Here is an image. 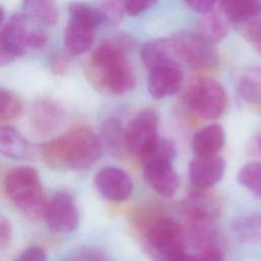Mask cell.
<instances>
[{
    "label": "cell",
    "mask_w": 261,
    "mask_h": 261,
    "mask_svg": "<svg viewBox=\"0 0 261 261\" xmlns=\"http://www.w3.org/2000/svg\"><path fill=\"white\" fill-rule=\"evenodd\" d=\"M158 0H124L125 13L130 16H136L146 11L153 6Z\"/></svg>",
    "instance_id": "33"
},
{
    "label": "cell",
    "mask_w": 261,
    "mask_h": 261,
    "mask_svg": "<svg viewBox=\"0 0 261 261\" xmlns=\"http://www.w3.org/2000/svg\"><path fill=\"white\" fill-rule=\"evenodd\" d=\"M176 155V148L174 143L165 138H158L151 148L140 157L143 161L146 160H167L172 161Z\"/></svg>",
    "instance_id": "28"
},
{
    "label": "cell",
    "mask_w": 261,
    "mask_h": 261,
    "mask_svg": "<svg viewBox=\"0 0 261 261\" xmlns=\"http://www.w3.org/2000/svg\"><path fill=\"white\" fill-rule=\"evenodd\" d=\"M12 239V226L6 217H0V250L9 246Z\"/></svg>",
    "instance_id": "35"
},
{
    "label": "cell",
    "mask_w": 261,
    "mask_h": 261,
    "mask_svg": "<svg viewBox=\"0 0 261 261\" xmlns=\"http://www.w3.org/2000/svg\"><path fill=\"white\" fill-rule=\"evenodd\" d=\"M22 13H14L0 30V67L22 56L29 49L30 37L35 25Z\"/></svg>",
    "instance_id": "6"
},
{
    "label": "cell",
    "mask_w": 261,
    "mask_h": 261,
    "mask_svg": "<svg viewBox=\"0 0 261 261\" xmlns=\"http://www.w3.org/2000/svg\"><path fill=\"white\" fill-rule=\"evenodd\" d=\"M70 57H72V56L69 55L67 52L66 53L58 52V53L54 54L50 61V66H51L52 70L56 74L67 73L69 71V67H70Z\"/></svg>",
    "instance_id": "32"
},
{
    "label": "cell",
    "mask_w": 261,
    "mask_h": 261,
    "mask_svg": "<svg viewBox=\"0 0 261 261\" xmlns=\"http://www.w3.org/2000/svg\"><path fill=\"white\" fill-rule=\"evenodd\" d=\"M203 14L200 21V35L210 44H216L225 39L230 30V21L224 14L213 9Z\"/></svg>",
    "instance_id": "20"
},
{
    "label": "cell",
    "mask_w": 261,
    "mask_h": 261,
    "mask_svg": "<svg viewBox=\"0 0 261 261\" xmlns=\"http://www.w3.org/2000/svg\"><path fill=\"white\" fill-rule=\"evenodd\" d=\"M159 118L152 109L139 112L125 127L127 151L139 158L143 156L159 138Z\"/></svg>",
    "instance_id": "8"
},
{
    "label": "cell",
    "mask_w": 261,
    "mask_h": 261,
    "mask_svg": "<svg viewBox=\"0 0 261 261\" xmlns=\"http://www.w3.org/2000/svg\"><path fill=\"white\" fill-rule=\"evenodd\" d=\"M4 17H5V12H4L3 8L0 6V25H1V23L3 22Z\"/></svg>",
    "instance_id": "38"
},
{
    "label": "cell",
    "mask_w": 261,
    "mask_h": 261,
    "mask_svg": "<svg viewBox=\"0 0 261 261\" xmlns=\"http://www.w3.org/2000/svg\"><path fill=\"white\" fill-rule=\"evenodd\" d=\"M98 136L103 148H106L112 155L120 157L128 152L125 143V128L118 119L106 118L101 124Z\"/></svg>",
    "instance_id": "18"
},
{
    "label": "cell",
    "mask_w": 261,
    "mask_h": 261,
    "mask_svg": "<svg viewBox=\"0 0 261 261\" xmlns=\"http://www.w3.org/2000/svg\"><path fill=\"white\" fill-rule=\"evenodd\" d=\"M249 152L253 155H261V133L257 134L249 144Z\"/></svg>",
    "instance_id": "37"
},
{
    "label": "cell",
    "mask_w": 261,
    "mask_h": 261,
    "mask_svg": "<svg viewBox=\"0 0 261 261\" xmlns=\"http://www.w3.org/2000/svg\"><path fill=\"white\" fill-rule=\"evenodd\" d=\"M238 181L257 197H261V162H250L238 172Z\"/></svg>",
    "instance_id": "27"
},
{
    "label": "cell",
    "mask_w": 261,
    "mask_h": 261,
    "mask_svg": "<svg viewBox=\"0 0 261 261\" xmlns=\"http://www.w3.org/2000/svg\"><path fill=\"white\" fill-rule=\"evenodd\" d=\"M94 184L103 198L113 202L126 200L134 188L130 176L123 169L114 166L101 168L95 174Z\"/></svg>",
    "instance_id": "10"
},
{
    "label": "cell",
    "mask_w": 261,
    "mask_h": 261,
    "mask_svg": "<svg viewBox=\"0 0 261 261\" xmlns=\"http://www.w3.org/2000/svg\"><path fill=\"white\" fill-rule=\"evenodd\" d=\"M22 12L42 27H53L58 21V8L54 0H22Z\"/></svg>",
    "instance_id": "19"
},
{
    "label": "cell",
    "mask_w": 261,
    "mask_h": 261,
    "mask_svg": "<svg viewBox=\"0 0 261 261\" xmlns=\"http://www.w3.org/2000/svg\"><path fill=\"white\" fill-rule=\"evenodd\" d=\"M22 109L21 99L12 91L0 87V122L18 118Z\"/></svg>",
    "instance_id": "25"
},
{
    "label": "cell",
    "mask_w": 261,
    "mask_h": 261,
    "mask_svg": "<svg viewBox=\"0 0 261 261\" xmlns=\"http://www.w3.org/2000/svg\"><path fill=\"white\" fill-rule=\"evenodd\" d=\"M171 162L167 160H146L142 162L145 179L162 197L173 196L179 185L177 173Z\"/></svg>",
    "instance_id": "13"
},
{
    "label": "cell",
    "mask_w": 261,
    "mask_h": 261,
    "mask_svg": "<svg viewBox=\"0 0 261 261\" xmlns=\"http://www.w3.org/2000/svg\"><path fill=\"white\" fill-rule=\"evenodd\" d=\"M67 260H87V261H100L107 260L108 257L106 254L95 248V247H82L74 250L72 253H68L65 257Z\"/></svg>",
    "instance_id": "31"
},
{
    "label": "cell",
    "mask_w": 261,
    "mask_h": 261,
    "mask_svg": "<svg viewBox=\"0 0 261 261\" xmlns=\"http://www.w3.org/2000/svg\"><path fill=\"white\" fill-rule=\"evenodd\" d=\"M221 12L230 22H246L261 12V0H219Z\"/></svg>",
    "instance_id": "21"
},
{
    "label": "cell",
    "mask_w": 261,
    "mask_h": 261,
    "mask_svg": "<svg viewBox=\"0 0 261 261\" xmlns=\"http://www.w3.org/2000/svg\"><path fill=\"white\" fill-rule=\"evenodd\" d=\"M103 14L105 23L118 24L125 13L124 0H102L98 7Z\"/></svg>",
    "instance_id": "29"
},
{
    "label": "cell",
    "mask_w": 261,
    "mask_h": 261,
    "mask_svg": "<svg viewBox=\"0 0 261 261\" xmlns=\"http://www.w3.org/2000/svg\"><path fill=\"white\" fill-rule=\"evenodd\" d=\"M46 259V252L43 250V248L39 246L28 247L17 257V260L19 261H45Z\"/></svg>",
    "instance_id": "34"
},
{
    "label": "cell",
    "mask_w": 261,
    "mask_h": 261,
    "mask_svg": "<svg viewBox=\"0 0 261 261\" xmlns=\"http://www.w3.org/2000/svg\"><path fill=\"white\" fill-rule=\"evenodd\" d=\"M244 25L243 35L261 54V17H254Z\"/></svg>",
    "instance_id": "30"
},
{
    "label": "cell",
    "mask_w": 261,
    "mask_h": 261,
    "mask_svg": "<svg viewBox=\"0 0 261 261\" xmlns=\"http://www.w3.org/2000/svg\"><path fill=\"white\" fill-rule=\"evenodd\" d=\"M225 134L221 125L213 123L199 129L192 139V149L195 155H215L222 149Z\"/></svg>",
    "instance_id": "17"
},
{
    "label": "cell",
    "mask_w": 261,
    "mask_h": 261,
    "mask_svg": "<svg viewBox=\"0 0 261 261\" xmlns=\"http://www.w3.org/2000/svg\"><path fill=\"white\" fill-rule=\"evenodd\" d=\"M69 18L88 24L94 29H98L105 23L102 12L98 7H94L84 2H72L68 6Z\"/></svg>",
    "instance_id": "24"
},
{
    "label": "cell",
    "mask_w": 261,
    "mask_h": 261,
    "mask_svg": "<svg viewBox=\"0 0 261 261\" xmlns=\"http://www.w3.org/2000/svg\"><path fill=\"white\" fill-rule=\"evenodd\" d=\"M140 56L149 70L162 66L180 67L181 65L171 36L147 42L143 45Z\"/></svg>",
    "instance_id": "14"
},
{
    "label": "cell",
    "mask_w": 261,
    "mask_h": 261,
    "mask_svg": "<svg viewBox=\"0 0 261 261\" xmlns=\"http://www.w3.org/2000/svg\"><path fill=\"white\" fill-rule=\"evenodd\" d=\"M182 72L178 66H162L149 70L147 87L154 99H163L179 90Z\"/></svg>",
    "instance_id": "15"
},
{
    "label": "cell",
    "mask_w": 261,
    "mask_h": 261,
    "mask_svg": "<svg viewBox=\"0 0 261 261\" xmlns=\"http://www.w3.org/2000/svg\"><path fill=\"white\" fill-rule=\"evenodd\" d=\"M184 3L192 10L205 13L213 9L217 0H182Z\"/></svg>",
    "instance_id": "36"
},
{
    "label": "cell",
    "mask_w": 261,
    "mask_h": 261,
    "mask_svg": "<svg viewBox=\"0 0 261 261\" xmlns=\"http://www.w3.org/2000/svg\"><path fill=\"white\" fill-rule=\"evenodd\" d=\"M4 190L13 205L30 220L44 218L48 199L34 167L17 166L4 178Z\"/></svg>",
    "instance_id": "3"
},
{
    "label": "cell",
    "mask_w": 261,
    "mask_h": 261,
    "mask_svg": "<svg viewBox=\"0 0 261 261\" xmlns=\"http://www.w3.org/2000/svg\"><path fill=\"white\" fill-rule=\"evenodd\" d=\"M189 109L203 119H215L223 114L227 106V95L223 87L211 77H200L186 92Z\"/></svg>",
    "instance_id": "4"
},
{
    "label": "cell",
    "mask_w": 261,
    "mask_h": 261,
    "mask_svg": "<svg viewBox=\"0 0 261 261\" xmlns=\"http://www.w3.org/2000/svg\"><path fill=\"white\" fill-rule=\"evenodd\" d=\"M103 146L99 136L88 125L71 126L41 147L44 162L56 170H82L101 157Z\"/></svg>",
    "instance_id": "2"
},
{
    "label": "cell",
    "mask_w": 261,
    "mask_h": 261,
    "mask_svg": "<svg viewBox=\"0 0 261 261\" xmlns=\"http://www.w3.org/2000/svg\"><path fill=\"white\" fill-rule=\"evenodd\" d=\"M44 218L51 231L70 233L80 221L79 209L73 197L66 191H59L48 201Z\"/></svg>",
    "instance_id": "9"
},
{
    "label": "cell",
    "mask_w": 261,
    "mask_h": 261,
    "mask_svg": "<svg viewBox=\"0 0 261 261\" xmlns=\"http://www.w3.org/2000/svg\"><path fill=\"white\" fill-rule=\"evenodd\" d=\"M96 29L69 18L64 30V47L66 52L73 56L88 52L94 44Z\"/></svg>",
    "instance_id": "16"
},
{
    "label": "cell",
    "mask_w": 261,
    "mask_h": 261,
    "mask_svg": "<svg viewBox=\"0 0 261 261\" xmlns=\"http://www.w3.org/2000/svg\"><path fill=\"white\" fill-rule=\"evenodd\" d=\"M132 46L130 37L118 35L103 41L93 51L86 64V74L98 90L121 95L134 88L136 74L127 57Z\"/></svg>",
    "instance_id": "1"
},
{
    "label": "cell",
    "mask_w": 261,
    "mask_h": 261,
    "mask_svg": "<svg viewBox=\"0 0 261 261\" xmlns=\"http://www.w3.org/2000/svg\"><path fill=\"white\" fill-rule=\"evenodd\" d=\"M149 246L160 256L169 260L191 258L187 251L184 228L175 220L160 217L151 222L146 231Z\"/></svg>",
    "instance_id": "5"
},
{
    "label": "cell",
    "mask_w": 261,
    "mask_h": 261,
    "mask_svg": "<svg viewBox=\"0 0 261 261\" xmlns=\"http://www.w3.org/2000/svg\"><path fill=\"white\" fill-rule=\"evenodd\" d=\"M238 92L247 104L261 107V67L249 68L240 75Z\"/></svg>",
    "instance_id": "23"
},
{
    "label": "cell",
    "mask_w": 261,
    "mask_h": 261,
    "mask_svg": "<svg viewBox=\"0 0 261 261\" xmlns=\"http://www.w3.org/2000/svg\"><path fill=\"white\" fill-rule=\"evenodd\" d=\"M180 63L193 69H210L217 65V54L212 44L200 34L189 31L178 32L171 36Z\"/></svg>",
    "instance_id": "7"
},
{
    "label": "cell",
    "mask_w": 261,
    "mask_h": 261,
    "mask_svg": "<svg viewBox=\"0 0 261 261\" xmlns=\"http://www.w3.org/2000/svg\"><path fill=\"white\" fill-rule=\"evenodd\" d=\"M231 229L240 240L252 242L256 241L261 234V222L254 215L240 216L231 223Z\"/></svg>",
    "instance_id": "26"
},
{
    "label": "cell",
    "mask_w": 261,
    "mask_h": 261,
    "mask_svg": "<svg viewBox=\"0 0 261 261\" xmlns=\"http://www.w3.org/2000/svg\"><path fill=\"white\" fill-rule=\"evenodd\" d=\"M225 162L218 154L196 155L189 164V176L194 188L208 190L223 176Z\"/></svg>",
    "instance_id": "11"
},
{
    "label": "cell",
    "mask_w": 261,
    "mask_h": 261,
    "mask_svg": "<svg viewBox=\"0 0 261 261\" xmlns=\"http://www.w3.org/2000/svg\"><path fill=\"white\" fill-rule=\"evenodd\" d=\"M63 110L51 99L41 98L35 101L30 114L32 129L39 136L47 137L59 130L64 123Z\"/></svg>",
    "instance_id": "12"
},
{
    "label": "cell",
    "mask_w": 261,
    "mask_h": 261,
    "mask_svg": "<svg viewBox=\"0 0 261 261\" xmlns=\"http://www.w3.org/2000/svg\"><path fill=\"white\" fill-rule=\"evenodd\" d=\"M29 151L25 138L14 127L0 124V154L13 159L23 158Z\"/></svg>",
    "instance_id": "22"
}]
</instances>
